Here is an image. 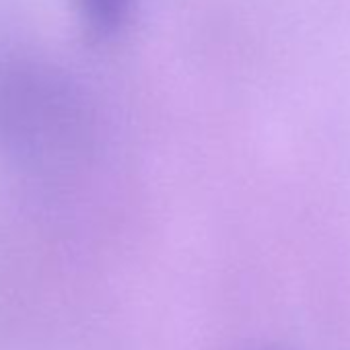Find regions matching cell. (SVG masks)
Listing matches in <instances>:
<instances>
[{"label":"cell","instance_id":"obj_1","mask_svg":"<svg viewBox=\"0 0 350 350\" xmlns=\"http://www.w3.org/2000/svg\"><path fill=\"white\" fill-rule=\"evenodd\" d=\"M81 3L93 25L101 29L113 27L124 9V0H81Z\"/></svg>","mask_w":350,"mask_h":350}]
</instances>
